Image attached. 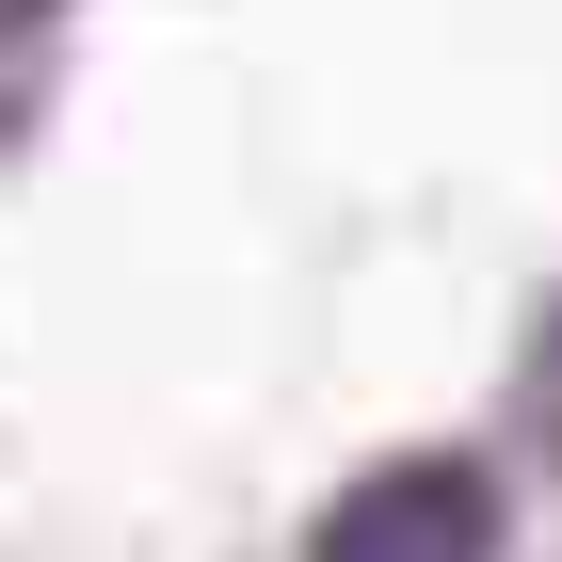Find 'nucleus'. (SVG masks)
I'll return each mask as SVG.
<instances>
[{
  "label": "nucleus",
  "mask_w": 562,
  "mask_h": 562,
  "mask_svg": "<svg viewBox=\"0 0 562 562\" xmlns=\"http://www.w3.org/2000/svg\"><path fill=\"white\" fill-rule=\"evenodd\" d=\"M305 562H498V482H482L467 450H402V467H370L338 515H322Z\"/></svg>",
  "instance_id": "1"
}]
</instances>
